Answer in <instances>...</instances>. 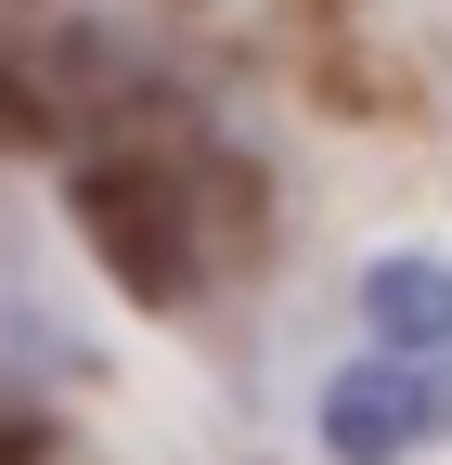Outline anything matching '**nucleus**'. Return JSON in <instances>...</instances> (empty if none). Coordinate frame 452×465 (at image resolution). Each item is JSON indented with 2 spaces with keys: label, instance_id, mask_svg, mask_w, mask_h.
I'll return each instance as SVG.
<instances>
[{
  "label": "nucleus",
  "instance_id": "obj_1",
  "mask_svg": "<svg viewBox=\"0 0 452 465\" xmlns=\"http://www.w3.org/2000/svg\"><path fill=\"white\" fill-rule=\"evenodd\" d=\"M310 427L336 465H414L452 440V362H388V349H362L349 375H323Z\"/></svg>",
  "mask_w": 452,
  "mask_h": 465
},
{
  "label": "nucleus",
  "instance_id": "obj_2",
  "mask_svg": "<svg viewBox=\"0 0 452 465\" xmlns=\"http://www.w3.org/2000/svg\"><path fill=\"white\" fill-rule=\"evenodd\" d=\"M362 336L388 349V362H452V259L439 246L362 259Z\"/></svg>",
  "mask_w": 452,
  "mask_h": 465
}]
</instances>
